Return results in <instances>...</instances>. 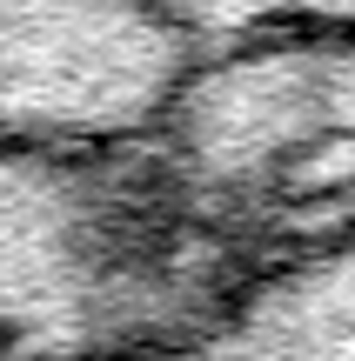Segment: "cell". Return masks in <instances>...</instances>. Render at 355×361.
Returning a JSON list of instances; mask_svg holds the SVG:
<instances>
[{"label": "cell", "instance_id": "obj_3", "mask_svg": "<svg viewBox=\"0 0 355 361\" xmlns=\"http://www.w3.org/2000/svg\"><path fill=\"white\" fill-rule=\"evenodd\" d=\"M195 67L161 0H0V154L155 147Z\"/></svg>", "mask_w": 355, "mask_h": 361}, {"label": "cell", "instance_id": "obj_5", "mask_svg": "<svg viewBox=\"0 0 355 361\" xmlns=\"http://www.w3.org/2000/svg\"><path fill=\"white\" fill-rule=\"evenodd\" d=\"M161 7L188 27L201 61L282 34H355V0H161Z\"/></svg>", "mask_w": 355, "mask_h": 361}, {"label": "cell", "instance_id": "obj_2", "mask_svg": "<svg viewBox=\"0 0 355 361\" xmlns=\"http://www.w3.org/2000/svg\"><path fill=\"white\" fill-rule=\"evenodd\" d=\"M155 161L181 207L248 268L355 234V34L208 54Z\"/></svg>", "mask_w": 355, "mask_h": 361}, {"label": "cell", "instance_id": "obj_1", "mask_svg": "<svg viewBox=\"0 0 355 361\" xmlns=\"http://www.w3.org/2000/svg\"><path fill=\"white\" fill-rule=\"evenodd\" d=\"M155 147L0 154V361H134L208 328L248 281Z\"/></svg>", "mask_w": 355, "mask_h": 361}, {"label": "cell", "instance_id": "obj_4", "mask_svg": "<svg viewBox=\"0 0 355 361\" xmlns=\"http://www.w3.org/2000/svg\"><path fill=\"white\" fill-rule=\"evenodd\" d=\"M134 361H335V355L302 301L275 295V288H241L208 328Z\"/></svg>", "mask_w": 355, "mask_h": 361}]
</instances>
